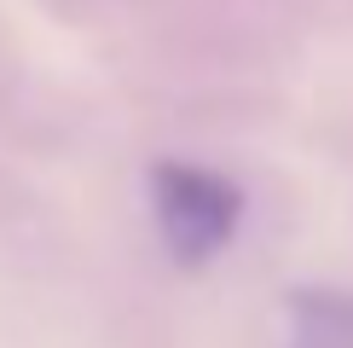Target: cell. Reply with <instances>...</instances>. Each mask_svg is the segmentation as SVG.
Masks as SVG:
<instances>
[{"instance_id":"obj_1","label":"cell","mask_w":353,"mask_h":348,"mask_svg":"<svg viewBox=\"0 0 353 348\" xmlns=\"http://www.w3.org/2000/svg\"><path fill=\"white\" fill-rule=\"evenodd\" d=\"M151 209L163 226V244L180 267H203L232 244L243 221V192L214 168L157 163L151 168Z\"/></svg>"},{"instance_id":"obj_2","label":"cell","mask_w":353,"mask_h":348,"mask_svg":"<svg viewBox=\"0 0 353 348\" xmlns=\"http://www.w3.org/2000/svg\"><path fill=\"white\" fill-rule=\"evenodd\" d=\"M290 348H353V290L307 284L290 296Z\"/></svg>"}]
</instances>
